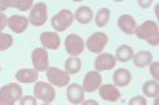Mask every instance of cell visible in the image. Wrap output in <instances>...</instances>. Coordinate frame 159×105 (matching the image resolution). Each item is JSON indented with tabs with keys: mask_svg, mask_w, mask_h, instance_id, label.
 <instances>
[{
	"mask_svg": "<svg viewBox=\"0 0 159 105\" xmlns=\"http://www.w3.org/2000/svg\"><path fill=\"white\" fill-rule=\"evenodd\" d=\"M32 64L37 72H45L49 69L48 65V52L45 48H37L32 51Z\"/></svg>",
	"mask_w": 159,
	"mask_h": 105,
	"instance_id": "obj_8",
	"label": "cell"
},
{
	"mask_svg": "<svg viewBox=\"0 0 159 105\" xmlns=\"http://www.w3.org/2000/svg\"><path fill=\"white\" fill-rule=\"evenodd\" d=\"M34 94H35L34 96L35 99H40L46 103L52 102L56 97V93H54V89H52V86L49 83H43V81H38L34 86Z\"/></svg>",
	"mask_w": 159,
	"mask_h": 105,
	"instance_id": "obj_4",
	"label": "cell"
},
{
	"mask_svg": "<svg viewBox=\"0 0 159 105\" xmlns=\"http://www.w3.org/2000/svg\"><path fill=\"white\" fill-rule=\"evenodd\" d=\"M0 70H2V69H0Z\"/></svg>",
	"mask_w": 159,
	"mask_h": 105,
	"instance_id": "obj_36",
	"label": "cell"
},
{
	"mask_svg": "<svg viewBox=\"0 0 159 105\" xmlns=\"http://www.w3.org/2000/svg\"><path fill=\"white\" fill-rule=\"evenodd\" d=\"M40 42L45 49H57L61 45V38L57 32H43L40 35Z\"/></svg>",
	"mask_w": 159,
	"mask_h": 105,
	"instance_id": "obj_13",
	"label": "cell"
},
{
	"mask_svg": "<svg viewBox=\"0 0 159 105\" xmlns=\"http://www.w3.org/2000/svg\"><path fill=\"white\" fill-rule=\"evenodd\" d=\"M132 56H134V49H132V46L123 45V46H119V48L116 49L115 59H116V61H121V62H127V61L132 59Z\"/></svg>",
	"mask_w": 159,
	"mask_h": 105,
	"instance_id": "obj_19",
	"label": "cell"
},
{
	"mask_svg": "<svg viewBox=\"0 0 159 105\" xmlns=\"http://www.w3.org/2000/svg\"><path fill=\"white\" fill-rule=\"evenodd\" d=\"M150 72H151V75L154 76V80L157 81V78H159V62H153V64L150 65Z\"/></svg>",
	"mask_w": 159,
	"mask_h": 105,
	"instance_id": "obj_29",
	"label": "cell"
},
{
	"mask_svg": "<svg viewBox=\"0 0 159 105\" xmlns=\"http://www.w3.org/2000/svg\"><path fill=\"white\" fill-rule=\"evenodd\" d=\"M102 84V78H100V73L92 70V72H88L84 75V80H83V91H86V93H94V91H97Z\"/></svg>",
	"mask_w": 159,
	"mask_h": 105,
	"instance_id": "obj_9",
	"label": "cell"
},
{
	"mask_svg": "<svg viewBox=\"0 0 159 105\" xmlns=\"http://www.w3.org/2000/svg\"><path fill=\"white\" fill-rule=\"evenodd\" d=\"M134 34L140 40H147L151 46L159 45V27H157V22L154 21H147V22L137 25Z\"/></svg>",
	"mask_w": 159,
	"mask_h": 105,
	"instance_id": "obj_1",
	"label": "cell"
},
{
	"mask_svg": "<svg viewBox=\"0 0 159 105\" xmlns=\"http://www.w3.org/2000/svg\"><path fill=\"white\" fill-rule=\"evenodd\" d=\"M129 105H147V99L142 96H135L129 100Z\"/></svg>",
	"mask_w": 159,
	"mask_h": 105,
	"instance_id": "obj_28",
	"label": "cell"
},
{
	"mask_svg": "<svg viewBox=\"0 0 159 105\" xmlns=\"http://www.w3.org/2000/svg\"><path fill=\"white\" fill-rule=\"evenodd\" d=\"M38 78V72L32 69H21L16 72V80L21 83H34Z\"/></svg>",
	"mask_w": 159,
	"mask_h": 105,
	"instance_id": "obj_17",
	"label": "cell"
},
{
	"mask_svg": "<svg viewBox=\"0 0 159 105\" xmlns=\"http://www.w3.org/2000/svg\"><path fill=\"white\" fill-rule=\"evenodd\" d=\"M143 94H147L148 97H157V94H159V83L156 80L147 81L143 84Z\"/></svg>",
	"mask_w": 159,
	"mask_h": 105,
	"instance_id": "obj_23",
	"label": "cell"
},
{
	"mask_svg": "<svg viewBox=\"0 0 159 105\" xmlns=\"http://www.w3.org/2000/svg\"><path fill=\"white\" fill-rule=\"evenodd\" d=\"M10 88H11V93H13V97L15 100H21L22 99V89L18 83H10Z\"/></svg>",
	"mask_w": 159,
	"mask_h": 105,
	"instance_id": "obj_27",
	"label": "cell"
},
{
	"mask_svg": "<svg viewBox=\"0 0 159 105\" xmlns=\"http://www.w3.org/2000/svg\"><path fill=\"white\" fill-rule=\"evenodd\" d=\"M13 45V37L10 34H3L0 32V51H5Z\"/></svg>",
	"mask_w": 159,
	"mask_h": 105,
	"instance_id": "obj_25",
	"label": "cell"
},
{
	"mask_svg": "<svg viewBox=\"0 0 159 105\" xmlns=\"http://www.w3.org/2000/svg\"><path fill=\"white\" fill-rule=\"evenodd\" d=\"M13 7L21 10V11H25L34 7V2L32 0H13Z\"/></svg>",
	"mask_w": 159,
	"mask_h": 105,
	"instance_id": "obj_26",
	"label": "cell"
},
{
	"mask_svg": "<svg viewBox=\"0 0 159 105\" xmlns=\"http://www.w3.org/2000/svg\"><path fill=\"white\" fill-rule=\"evenodd\" d=\"M8 7H13V0H0V13L7 10Z\"/></svg>",
	"mask_w": 159,
	"mask_h": 105,
	"instance_id": "obj_31",
	"label": "cell"
},
{
	"mask_svg": "<svg viewBox=\"0 0 159 105\" xmlns=\"http://www.w3.org/2000/svg\"><path fill=\"white\" fill-rule=\"evenodd\" d=\"M132 80V75L127 69H118L115 70L113 73V81H115V86H127Z\"/></svg>",
	"mask_w": 159,
	"mask_h": 105,
	"instance_id": "obj_16",
	"label": "cell"
},
{
	"mask_svg": "<svg viewBox=\"0 0 159 105\" xmlns=\"http://www.w3.org/2000/svg\"><path fill=\"white\" fill-rule=\"evenodd\" d=\"M108 19H110V10L108 8H100L96 15V24L99 27H103V25L108 24Z\"/></svg>",
	"mask_w": 159,
	"mask_h": 105,
	"instance_id": "obj_24",
	"label": "cell"
},
{
	"mask_svg": "<svg viewBox=\"0 0 159 105\" xmlns=\"http://www.w3.org/2000/svg\"><path fill=\"white\" fill-rule=\"evenodd\" d=\"M81 105H99V103H97L96 100H83Z\"/></svg>",
	"mask_w": 159,
	"mask_h": 105,
	"instance_id": "obj_33",
	"label": "cell"
},
{
	"mask_svg": "<svg viewBox=\"0 0 159 105\" xmlns=\"http://www.w3.org/2000/svg\"><path fill=\"white\" fill-rule=\"evenodd\" d=\"M46 76H48V80L51 81V84H54V86H67L69 81H70V78H69V73H65L64 70L61 69H56V67H51L46 70Z\"/></svg>",
	"mask_w": 159,
	"mask_h": 105,
	"instance_id": "obj_7",
	"label": "cell"
},
{
	"mask_svg": "<svg viewBox=\"0 0 159 105\" xmlns=\"http://www.w3.org/2000/svg\"><path fill=\"white\" fill-rule=\"evenodd\" d=\"M73 18H76V21L80 24H89L91 19H92V10L89 7H86V5H81V7L76 10Z\"/></svg>",
	"mask_w": 159,
	"mask_h": 105,
	"instance_id": "obj_18",
	"label": "cell"
},
{
	"mask_svg": "<svg viewBox=\"0 0 159 105\" xmlns=\"http://www.w3.org/2000/svg\"><path fill=\"white\" fill-rule=\"evenodd\" d=\"M73 13L70 10H62L59 11L57 15L51 19V24H52V27H54V30L61 32V30H65V29H69L72 22H73Z\"/></svg>",
	"mask_w": 159,
	"mask_h": 105,
	"instance_id": "obj_3",
	"label": "cell"
},
{
	"mask_svg": "<svg viewBox=\"0 0 159 105\" xmlns=\"http://www.w3.org/2000/svg\"><path fill=\"white\" fill-rule=\"evenodd\" d=\"M21 105H37V99L34 96H25L21 99Z\"/></svg>",
	"mask_w": 159,
	"mask_h": 105,
	"instance_id": "obj_30",
	"label": "cell"
},
{
	"mask_svg": "<svg viewBox=\"0 0 159 105\" xmlns=\"http://www.w3.org/2000/svg\"><path fill=\"white\" fill-rule=\"evenodd\" d=\"M42 105H51V103H46V102H45V103H42Z\"/></svg>",
	"mask_w": 159,
	"mask_h": 105,
	"instance_id": "obj_35",
	"label": "cell"
},
{
	"mask_svg": "<svg viewBox=\"0 0 159 105\" xmlns=\"http://www.w3.org/2000/svg\"><path fill=\"white\" fill-rule=\"evenodd\" d=\"M132 59H134V64L137 65V67H145V65H148L151 64V52L150 51H139L137 54L132 56Z\"/></svg>",
	"mask_w": 159,
	"mask_h": 105,
	"instance_id": "obj_20",
	"label": "cell"
},
{
	"mask_svg": "<svg viewBox=\"0 0 159 105\" xmlns=\"http://www.w3.org/2000/svg\"><path fill=\"white\" fill-rule=\"evenodd\" d=\"M7 25H8V18L3 15V13H0V30H3Z\"/></svg>",
	"mask_w": 159,
	"mask_h": 105,
	"instance_id": "obj_32",
	"label": "cell"
},
{
	"mask_svg": "<svg viewBox=\"0 0 159 105\" xmlns=\"http://www.w3.org/2000/svg\"><path fill=\"white\" fill-rule=\"evenodd\" d=\"M67 99L72 103H81L84 100V91L80 84H69L67 88Z\"/></svg>",
	"mask_w": 159,
	"mask_h": 105,
	"instance_id": "obj_14",
	"label": "cell"
},
{
	"mask_svg": "<svg viewBox=\"0 0 159 105\" xmlns=\"http://www.w3.org/2000/svg\"><path fill=\"white\" fill-rule=\"evenodd\" d=\"M153 2H151V0H150V2H139V5L140 7H143V8H147V7H150Z\"/></svg>",
	"mask_w": 159,
	"mask_h": 105,
	"instance_id": "obj_34",
	"label": "cell"
},
{
	"mask_svg": "<svg viewBox=\"0 0 159 105\" xmlns=\"http://www.w3.org/2000/svg\"><path fill=\"white\" fill-rule=\"evenodd\" d=\"M27 25H29V19L21 15H13L8 18V27L16 34H22L27 29Z\"/></svg>",
	"mask_w": 159,
	"mask_h": 105,
	"instance_id": "obj_12",
	"label": "cell"
},
{
	"mask_svg": "<svg viewBox=\"0 0 159 105\" xmlns=\"http://www.w3.org/2000/svg\"><path fill=\"white\" fill-rule=\"evenodd\" d=\"M80 70H81V61H80V57L72 56L65 61V73L73 75V73H78Z\"/></svg>",
	"mask_w": 159,
	"mask_h": 105,
	"instance_id": "obj_21",
	"label": "cell"
},
{
	"mask_svg": "<svg viewBox=\"0 0 159 105\" xmlns=\"http://www.w3.org/2000/svg\"><path fill=\"white\" fill-rule=\"evenodd\" d=\"M48 19V11H46V3L43 2H38V3H34V7L30 8V16H29V21L34 24V25H43Z\"/></svg>",
	"mask_w": 159,
	"mask_h": 105,
	"instance_id": "obj_5",
	"label": "cell"
},
{
	"mask_svg": "<svg viewBox=\"0 0 159 105\" xmlns=\"http://www.w3.org/2000/svg\"><path fill=\"white\" fill-rule=\"evenodd\" d=\"M99 96L103 100H108V102H116L121 97V93L116 89L115 84H100L99 88Z\"/></svg>",
	"mask_w": 159,
	"mask_h": 105,
	"instance_id": "obj_11",
	"label": "cell"
},
{
	"mask_svg": "<svg viewBox=\"0 0 159 105\" xmlns=\"http://www.w3.org/2000/svg\"><path fill=\"white\" fill-rule=\"evenodd\" d=\"M115 65H116V59H115L113 54H110V52H100V54L96 57V61H94L96 72L115 69Z\"/></svg>",
	"mask_w": 159,
	"mask_h": 105,
	"instance_id": "obj_10",
	"label": "cell"
},
{
	"mask_svg": "<svg viewBox=\"0 0 159 105\" xmlns=\"http://www.w3.org/2000/svg\"><path fill=\"white\" fill-rule=\"evenodd\" d=\"M118 25H119V29H121V32H124V34H127V35L134 34V30H135V27H137L135 19L132 18L130 15H123V16H119Z\"/></svg>",
	"mask_w": 159,
	"mask_h": 105,
	"instance_id": "obj_15",
	"label": "cell"
},
{
	"mask_svg": "<svg viewBox=\"0 0 159 105\" xmlns=\"http://www.w3.org/2000/svg\"><path fill=\"white\" fill-rule=\"evenodd\" d=\"M64 43H65V49H67V52L70 56H76L78 57V54H81L83 49H84V40L80 35H76V34L69 35L67 38H65Z\"/></svg>",
	"mask_w": 159,
	"mask_h": 105,
	"instance_id": "obj_6",
	"label": "cell"
},
{
	"mask_svg": "<svg viewBox=\"0 0 159 105\" xmlns=\"http://www.w3.org/2000/svg\"><path fill=\"white\" fill-rule=\"evenodd\" d=\"M15 97H13L10 84L0 88V105H15Z\"/></svg>",
	"mask_w": 159,
	"mask_h": 105,
	"instance_id": "obj_22",
	"label": "cell"
},
{
	"mask_svg": "<svg viewBox=\"0 0 159 105\" xmlns=\"http://www.w3.org/2000/svg\"><path fill=\"white\" fill-rule=\"evenodd\" d=\"M108 43V37L107 34H103V32H96V34H92L88 40L84 42V46L91 51V52H97V54H100L102 49L107 46Z\"/></svg>",
	"mask_w": 159,
	"mask_h": 105,
	"instance_id": "obj_2",
	"label": "cell"
}]
</instances>
